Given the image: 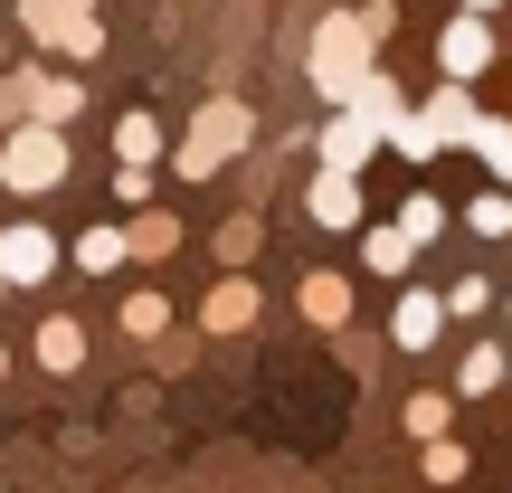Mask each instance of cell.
I'll return each instance as SVG.
<instances>
[{"mask_svg":"<svg viewBox=\"0 0 512 493\" xmlns=\"http://www.w3.org/2000/svg\"><path fill=\"white\" fill-rule=\"evenodd\" d=\"M247 143H256V114L238 105V95H209V105L190 114V133H181V152H171V171H181V181H219V171L238 162Z\"/></svg>","mask_w":512,"mask_h":493,"instance_id":"obj_1","label":"cell"},{"mask_svg":"<svg viewBox=\"0 0 512 493\" xmlns=\"http://www.w3.org/2000/svg\"><path fill=\"white\" fill-rule=\"evenodd\" d=\"M304 76H313V95H323V105H351V86L370 76V29H361V10H332V19H313Z\"/></svg>","mask_w":512,"mask_h":493,"instance_id":"obj_2","label":"cell"},{"mask_svg":"<svg viewBox=\"0 0 512 493\" xmlns=\"http://www.w3.org/2000/svg\"><path fill=\"white\" fill-rule=\"evenodd\" d=\"M67 181V124H38V114H19L10 133H0V190H19V200H38V190Z\"/></svg>","mask_w":512,"mask_h":493,"instance_id":"obj_3","label":"cell"},{"mask_svg":"<svg viewBox=\"0 0 512 493\" xmlns=\"http://www.w3.org/2000/svg\"><path fill=\"white\" fill-rule=\"evenodd\" d=\"M19 29H29L38 48L76 57V67L105 48V19H95V0H19Z\"/></svg>","mask_w":512,"mask_h":493,"instance_id":"obj_4","label":"cell"},{"mask_svg":"<svg viewBox=\"0 0 512 493\" xmlns=\"http://www.w3.org/2000/svg\"><path fill=\"white\" fill-rule=\"evenodd\" d=\"M494 10H456L446 19V38H437V67L446 76H465V86H484V67H494Z\"/></svg>","mask_w":512,"mask_h":493,"instance_id":"obj_5","label":"cell"},{"mask_svg":"<svg viewBox=\"0 0 512 493\" xmlns=\"http://www.w3.org/2000/svg\"><path fill=\"white\" fill-rule=\"evenodd\" d=\"M370 152H380V124L361 105H332V124L313 133V162L323 171H370Z\"/></svg>","mask_w":512,"mask_h":493,"instance_id":"obj_6","label":"cell"},{"mask_svg":"<svg viewBox=\"0 0 512 493\" xmlns=\"http://www.w3.org/2000/svg\"><path fill=\"white\" fill-rule=\"evenodd\" d=\"M389 342H399L408 361H427V351L446 342V294H427V285H399V304H389Z\"/></svg>","mask_w":512,"mask_h":493,"instance_id":"obj_7","label":"cell"},{"mask_svg":"<svg viewBox=\"0 0 512 493\" xmlns=\"http://www.w3.org/2000/svg\"><path fill=\"white\" fill-rule=\"evenodd\" d=\"M475 86H465V76H437V95H427L418 105V124H427V143L437 152H465V133H475Z\"/></svg>","mask_w":512,"mask_h":493,"instance_id":"obj_8","label":"cell"},{"mask_svg":"<svg viewBox=\"0 0 512 493\" xmlns=\"http://www.w3.org/2000/svg\"><path fill=\"white\" fill-rule=\"evenodd\" d=\"M304 219L332 228V238L361 228V219H370V209H361V171H313V181H304Z\"/></svg>","mask_w":512,"mask_h":493,"instance_id":"obj_9","label":"cell"},{"mask_svg":"<svg viewBox=\"0 0 512 493\" xmlns=\"http://www.w3.org/2000/svg\"><path fill=\"white\" fill-rule=\"evenodd\" d=\"M0 275H10V294H19V285H48V275H57V238H48L38 219L0 228Z\"/></svg>","mask_w":512,"mask_h":493,"instance_id":"obj_10","label":"cell"},{"mask_svg":"<svg viewBox=\"0 0 512 493\" xmlns=\"http://www.w3.org/2000/svg\"><path fill=\"white\" fill-rule=\"evenodd\" d=\"M256 304H266V294H256V275H247V266H228L219 285L200 294V332H219V342H228V332H247V323H256Z\"/></svg>","mask_w":512,"mask_h":493,"instance_id":"obj_11","label":"cell"},{"mask_svg":"<svg viewBox=\"0 0 512 493\" xmlns=\"http://www.w3.org/2000/svg\"><path fill=\"white\" fill-rule=\"evenodd\" d=\"M418 256H427V238H418L408 219H380V228H361V266H370V275H408Z\"/></svg>","mask_w":512,"mask_h":493,"instance_id":"obj_12","label":"cell"},{"mask_svg":"<svg viewBox=\"0 0 512 493\" xmlns=\"http://www.w3.org/2000/svg\"><path fill=\"white\" fill-rule=\"evenodd\" d=\"M294 304H304V323H313V332H342V323H351V275L313 266L304 285H294Z\"/></svg>","mask_w":512,"mask_h":493,"instance_id":"obj_13","label":"cell"},{"mask_svg":"<svg viewBox=\"0 0 512 493\" xmlns=\"http://www.w3.org/2000/svg\"><path fill=\"white\" fill-rule=\"evenodd\" d=\"M503 370H512V351H503V342H475V351H456V370H446V380H456L465 408H484V399L503 389Z\"/></svg>","mask_w":512,"mask_h":493,"instance_id":"obj_14","label":"cell"},{"mask_svg":"<svg viewBox=\"0 0 512 493\" xmlns=\"http://www.w3.org/2000/svg\"><path fill=\"white\" fill-rule=\"evenodd\" d=\"M181 238H190V228H181V209H152V200H143V209L124 219V247L143 256V266H162V256L181 247Z\"/></svg>","mask_w":512,"mask_h":493,"instance_id":"obj_15","label":"cell"},{"mask_svg":"<svg viewBox=\"0 0 512 493\" xmlns=\"http://www.w3.org/2000/svg\"><path fill=\"white\" fill-rule=\"evenodd\" d=\"M29 114H38V124H76V114H86V86H76V76L29 67Z\"/></svg>","mask_w":512,"mask_h":493,"instance_id":"obj_16","label":"cell"},{"mask_svg":"<svg viewBox=\"0 0 512 493\" xmlns=\"http://www.w3.org/2000/svg\"><path fill=\"white\" fill-rule=\"evenodd\" d=\"M76 361H86V323H76V313H48V323H38V370L67 380Z\"/></svg>","mask_w":512,"mask_h":493,"instance_id":"obj_17","label":"cell"},{"mask_svg":"<svg viewBox=\"0 0 512 493\" xmlns=\"http://www.w3.org/2000/svg\"><path fill=\"white\" fill-rule=\"evenodd\" d=\"M494 313H503V285H494V275H456V285H446V323H494Z\"/></svg>","mask_w":512,"mask_h":493,"instance_id":"obj_18","label":"cell"},{"mask_svg":"<svg viewBox=\"0 0 512 493\" xmlns=\"http://www.w3.org/2000/svg\"><path fill=\"white\" fill-rule=\"evenodd\" d=\"M465 152L484 162V181H503V190H512V124H503V114H475V133H465Z\"/></svg>","mask_w":512,"mask_h":493,"instance_id":"obj_19","label":"cell"},{"mask_svg":"<svg viewBox=\"0 0 512 493\" xmlns=\"http://www.w3.org/2000/svg\"><path fill=\"white\" fill-rule=\"evenodd\" d=\"M456 219H465V228H475V238H484V247H503V238H512V190H503V181H484V190H475V200H465V209H456Z\"/></svg>","mask_w":512,"mask_h":493,"instance_id":"obj_20","label":"cell"},{"mask_svg":"<svg viewBox=\"0 0 512 493\" xmlns=\"http://www.w3.org/2000/svg\"><path fill=\"white\" fill-rule=\"evenodd\" d=\"M446 418H456V389H408V408H399V427H408V437H446Z\"/></svg>","mask_w":512,"mask_h":493,"instance_id":"obj_21","label":"cell"},{"mask_svg":"<svg viewBox=\"0 0 512 493\" xmlns=\"http://www.w3.org/2000/svg\"><path fill=\"white\" fill-rule=\"evenodd\" d=\"M114 323H124L133 342H162V332H171V294H152V285H133V294H124V313H114Z\"/></svg>","mask_w":512,"mask_h":493,"instance_id":"obj_22","label":"cell"},{"mask_svg":"<svg viewBox=\"0 0 512 493\" xmlns=\"http://www.w3.org/2000/svg\"><path fill=\"white\" fill-rule=\"evenodd\" d=\"M418 475L427 484H465V475H475V446H465V437H427L418 446Z\"/></svg>","mask_w":512,"mask_h":493,"instance_id":"obj_23","label":"cell"},{"mask_svg":"<svg viewBox=\"0 0 512 493\" xmlns=\"http://www.w3.org/2000/svg\"><path fill=\"white\" fill-rule=\"evenodd\" d=\"M76 266H86V275H114V266H133V247H124V228H76Z\"/></svg>","mask_w":512,"mask_h":493,"instance_id":"obj_24","label":"cell"},{"mask_svg":"<svg viewBox=\"0 0 512 493\" xmlns=\"http://www.w3.org/2000/svg\"><path fill=\"white\" fill-rule=\"evenodd\" d=\"M114 162H171L162 124H152V114H124V124H114Z\"/></svg>","mask_w":512,"mask_h":493,"instance_id":"obj_25","label":"cell"},{"mask_svg":"<svg viewBox=\"0 0 512 493\" xmlns=\"http://www.w3.org/2000/svg\"><path fill=\"white\" fill-rule=\"evenodd\" d=\"M256 247H266V219H256V209L219 219V266H256Z\"/></svg>","mask_w":512,"mask_h":493,"instance_id":"obj_26","label":"cell"},{"mask_svg":"<svg viewBox=\"0 0 512 493\" xmlns=\"http://www.w3.org/2000/svg\"><path fill=\"white\" fill-rule=\"evenodd\" d=\"M399 219H408V228H418V238H427V247H437V238H446V219H456V209H446V200H437V190H408V200H399Z\"/></svg>","mask_w":512,"mask_h":493,"instance_id":"obj_27","label":"cell"},{"mask_svg":"<svg viewBox=\"0 0 512 493\" xmlns=\"http://www.w3.org/2000/svg\"><path fill=\"white\" fill-rule=\"evenodd\" d=\"M152 171H162V162H114V209H143L152 200Z\"/></svg>","mask_w":512,"mask_h":493,"instance_id":"obj_28","label":"cell"},{"mask_svg":"<svg viewBox=\"0 0 512 493\" xmlns=\"http://www.w3.org/2000/svg\"><path fill=\"white\" fill-rule=\"evenodd\" d=\"M29 114V67H0V133Z\"/></svg>","mask_w":512,"mask_h":493,"instance_id":"obj_29","label":"cell"},{"mask_svg":"<svg viewBox=\"0 0 512 493\" xmlns=\"http://www.w3.org/2000/svg\"><path fill=\"white\" fill-rule=\"evenodd\" d=\"M465 10H503V0H465Z\"/></svg>","mask_w":512,"mask_h":493,"instance_id":"obj_30","label":"cell"},{"mask_svg":"<svg viewBox=\"0 0 512 493\" xmlns=\"http://www.w3.org/2000/svg\"><path fill=\"white\" fill-rule=\"evenodd\" d=\"M0 67H10V38H0Z\"/></svg>","mask_w":512,"mask_h":493,"instance_id":"obj_31","label":"cell"},{"mask_svg":"<svg viewBox=\"0 0 512 493\" xmlns=\"http://www.w3.org/2000/svg\"><path fill=\"white\" fill-rule=\"evenodd\" d=\"M0 304H10V275H0Z\"/></svg>","mask_w":512,"mask_h":493,"instance_id":"obj_32","label":"cell"},{"mask_svg":"<svg viewBox=\"0 0 512 493\" xmlns=\"http://www.w3.org/2000/svg\"><path fill=\"white\" fill-rule=\"evenodd\" d=\"M0 380H10V351H0Z\"/></svg>","mask_w":512,"mask_h":493,"instance_id":"obj_33","label":"cell"},{"mask_svg":"<svg viewBox=\"0 0 512 493\" xmlns=\"http://www.w3.org/2000/svg\"><path fill=\"white\" fill-rule=\"evenodd\" d=\"M503 323H512V294H503Z\"/></svg>","mask_w":512,"mask_h":493,"instance_id":"obj_34","label":"cell"},{"mask_svg":"<svg viewBox=\"0 0 512 493\" xmlns=\"http://www.w3.org/2000/svg\"><path fill=\"white\" fill-rule=\"evenodd\" d=\"M503 389H512V370H503Z\"/></svg>","mask_w":512,"mask_h":493,"instance_id":"obj_35","label":"cell"},{"mask_svg":"<svg viewBox=\"0 0 512 493\" xmlns=\"http://www.w3.org/2000/svg\"><path fill=\"white\" fill-rule=\"evenodd\" d=\"M503 247H512V238H503Z\"/></svg>","mask_w":512,"mask_h":493,"instance_id":"obj_36","label":"cell"}]
</instances>
